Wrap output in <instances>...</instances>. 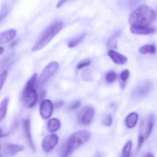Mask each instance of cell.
Returning a JSON list of instances; mask_svg holds the SVG:
<instances>
[{
  "label": "cell",
  "instance_id": "1",
  "mask_svg": "<svg viewBox=\"0 0 157 157\" xmlns=\"http://www.w3.org/2000/svg\"><path fill=\"white\" fill-rule=\"evenodd\" d=\"M155 12L148 6H141L133 10L129 16V22L131 26L147 27L153 21Z\"/></svg>",
  "mask_w": 157,
  "mask_h": 157
},
{
  "label": "cell",
  "instance_id": "2",
  "mask_svg": "<svg viewBox=\"0 0 157 157\" xmlns=\"http://www.w3.org/2000/svg\"><path fill=\"white\" fill-rule=\"evenodd\" d=\"M62 27L63 23L61 21H56L52 23L51 25H49L43 32L36 44L33 46V48H32V52H37V51L41 50L43 48L45 47L55 38V35L61 32Z\"/></svg>",
  "mask_w": 157,
  "mask_h": 157
},
{
  "label": "cell",
  "instance_id": "3",
  "mask_svg": "<svg viewBox=\"0 0 157 157\" xmlns=\"http://www.w3.org/2000/svg\"><path fill=\"white\" fill-rule=\"evenodd\" d=\"M90 136V133L86 130H80L71 134L67 141L64 157H67L81 146L85 144L89 140Z\"/></svg>",
  "mask_w": 157,
  "mask_h": 157
},
{
  "label": "cell",
  "instance_id": "4",
  "mask_svg": "<svg viewBox=\"0 0 157 157\" xmlns=\"http://www.w3.org/2000/svg\"><path fill=\"white\" fill-rule=\"evenodd\" d=\"M37 82V74H35L29 79L27 84H25L24 90L22 91L23 104L28 108H32L35 105L38 100V94H37L36 89H35V84Z\"/></svg>",
  "mask_w": 157,
  "mask_h": 157
},
{
  "label": "cell",
  "instance_id": "5",
  "mask_svg": "<svg viewBox=\"0 0 157 157\" xmlns=\"http://www.w3.org/2000/svg\"><path fill=\"white\" fill-rule=\"evenodd\" d=\"M58 67H59V64H58V63L55 62V61H52V62L49 63L47 66H45L44 70L42 71L41 74L40 75L39 78L37 79V83H38V85L41 86L45 84L55 75Z\"/></svg>",
  "mask_w": 157,
  "mask_h": 157
},
{
  "label": "cell",
  "instance_id": "6",
  "mask_svg": "<svg viewBox=\"0 0 157 157\" xmlns=\"http://www.w3.org/2000/svg\"><path fill=\"white\" fill-rule=\"evenodd\" d=\"M94 107L87 106L81 109L78 114V121L80 124L84 126L89 125L92 122L94 117Z\"/></svg>",
  "mask_w": 157,
  "mask_h": 157
},
{
  "label": "cell",
  "instance_id": "7",
  "mask_svg": "<svg viewBox=\"0 0 157 157\" xmlns=\"http://www.w3.org/2000/svg\"><path fill=\"white\" fill-rule=\"evenodd\" d=\"M155 123V117L153 114H150L144 121L141 125V131L140 136L143 137L144 140L150 136Z\"/></svg>",
  "mask_w": 157,
  "mask_h": 157
},
{
  "label": "cell",
  "instance_id": "8",
  "mask_svg": "<svg viewBox=\"0 0 157 157\" xmlns=\"http://www.w3.org/2000/svg\"><path fill=\"white\" fill-rule=\"evenodd\" d=\"M58 140H59V138H58V136L56 134L52 133V134L47 135L43 139L42 144H41L43 150L46 152V153H49L52 150H53V149L58 144Z\"/></svg>",
  "mask_w": 157,
  "mask_h": 157
},
{
  "label": "cell",
  "instance_id": "9",
  "mask_svg": "<svg viewBox=\"0 0 157 157\" xmlns=\"http://www.w3.org/2000/svg\"><path fill=\"white\" fill-rule=\"evenodd\" d=\"M150 83L148 81H145L138 84L132 93V97L133 98H140L147 95V94L150 91Z\"/></svg>",
  "mask_w": 157,
  "mask_h": 157
},
{
  "label": "cell",
  "instance_id": "10",
  "mask_svg": "<svg viewBox=\"0 0 157 157\" xmlns=\"http://www.w3.org/2000/svg\"><path fill=\"white\" fill-rule=\"evenodd\" d=\"M54 106L50 100H44L40 104V115L44 120L51 117L53 112Z\"/></svg>",
  "mask_w": 157,
  "mask_h": 157
},
{
  "label": "cell",
  "instance_id": "11",
  "mask_svg": "<svg viewBox=\"0 0 157 157\" xmlns=\"http://www.w3.org/2000/svg\"><path fill=\"white\" fill-rule=\"evenodd\" d=\"M22 129H23V132H24L25 138L28 144H29V146L31 147V149H32L33 151H35V144H34L33 143L32 133H31L30 120L26 119L22 121Z\"/></svg>",
  "mask_w": 157,
  "mask_h": 157
},
{
  "label": "cell",
  "instance_id": "12",
  "mask_svg": "<svg viewBox=\"0 0 157 157\" xmlns=\"http://www.w3.org/2000/svg\"><path fill=\"white\" fill-rule=\"evenodd\" d=\"M107 55L110 57V59L113 61V62H114L117 64H124L128 61L127 57L123 55L122 54L115 52L114 50H109L107 52Z\"/></svg>",
  "mask_w": 157,
  "mask_h": 157
},
{
  "label": "cell",
  "instance_id": "13",
  "mask_svg": "<svg viewBox=\"0 0 157 157\" xmlns=\"http://www.w3.org/2000/svg\"><path fill=\"white\" fill-rule=\"evenodd\" d=\"M156 32V29L153 27H137V26H131L130 32L134 35H150Z\"/></svg>",
  "mask_w": 157,
  "mask_h": 157
},
{
  "label": "cell",
  "instance_id": "14",
  "mask_svg": "<svg viewBox=\"0 0 157 157\" xmlns=\"http://www.w3.org/2000/svg\"><path fill=\"white\" fill-rule=\"evenodd\" d=\"M16 35V31L15 29H9L0 33V44H6L12 41Z\"/></svg>",
  "mask_w": 157,
  "mask_h": 157
},
{
  "label": "cell",
  "instance_id": "15",
  "mask_svg": "<svg viewBox=\"0 0 157 157\" xmlns=\"http://www.w3.org/2000/svg\"><path fill=\"white\" fill-rule=\"evenodd\" d=\"M138 119H139V116H138L137 113H136V112L130 113V114L126 117L125 120V124L126 126H127V128H133V127L136 125V124H137Z\"/></svg>",
  "mask_w": 157,
  "mask_h": 157
},
{
  "label": "cell",
  "instance_id": "16",
  "mask_svg": "<svg viewBox=\"0 0 157 157\" xmlns=\"http://www.w3.org/2000/svg\"><path fill=\"white\" fill-rule=\"evenodd\" d=\"M48 130L50 133H55L59 130L60 127H61V123L60 121L57 118H53V119L49 120L48 122Z\"/></svg>",
  "mask_w": 157,
  "mask_h": 157
},
{
  "label": "cell",
  "instance_id": "17",
  "mask_svg": "<svg viewBox=\"0 0 157 157\" xmlns=\"http://www.w3.org/2000/svg\"><path fill=\"white\" fill-rule=\"evenodd\" d=\"M24 150V147L21 145H17V144H9L6 147V150L7 153H9L10 156H14L18 152H21Z\"/></svg>",
  "mask_w": 157,
  "mask_h": 157
},
{
  "label": "cell",
  "instance_id": "18",
  "mask_svg": "<svg viewBox=\"0 0 157 157\" xmlns=\"http://www.w3.org/2000/svg\"><path fill=\"white\" fill-rule=\"evenodd\" d=\"M8 105H9V98H4L0 103V122L6 117Z\"/></svg>",
  "mask_w": 157,
  "mask_h": 157
},
{
  "label": "cell",
  "instance_id": "19",
  "mask_svg": "<svg viewBox=\"0 0 157 157\" xmlns=\"http://www.w3.org/2000/svg\"><path fill=\"white\" fill-rule=\"evenodd\" d=\"M139 52L143 55H147V54L153 55L156 52V46L154 44H145L140 48Z\"/></svg>",
  "mask_w": 157,
  "mask_h": 157
},
{
  "label": "cell",
  "instance_id": "20",
  "mask_svg": "<svg viewBox=\"0 0 157 157\" xmlns=\"http://www.w3.org/2000/svg\"><path fill=\"white\" fill-rule=\"evenodd\" d=\"M132 142L131 141H128L125 146L124 147L122 150V153H121V157H130V153H131L132 150Z\"/></svg>",
  "mask_w": 157,
  "mask_h": 157
},
{
  "label": "cell",
  "instance_id": "21",
  "mask_svg": "<svg viewBox=\"0 0 157 157\" xmlns=\"http://www.w3.org/2000/svg\"><path fill=\"white\" fill-rule=\"evenodd\" d=\"M84 36H85V34H83V35H80V36H78V37H77V38H74V39L71 40V41L68 42V47L71 48L76 47L77 45H78V44H79L80 43L83 41Z\"/></svg>",
  "mask_w": 157,
  "mask_h": 157
},
{
  "label": "cell",
  "instance_id": "22",
  "mask_svg": "<svg viewBox=\"0 0 157 157\" xmlns=\"http://www.w3.org/2000/svg\"><path fill=\"white\" fill-rule=\"evenodd\" d=\"M116 73H115L113 71H109L106 74V81H107V82L109 83V84H112V83L114 82L115 80H116Z\"/></svg>",
  "mask_w": 157,
  "mask_h": 157
},
{
  "label": "cell",
  "instance_id": "23",
  "mask_svg": "<svg viewBox=\"0 0 157 157\" xmlns=\"http://www.w3.org/2000/svg\"><path fill=\"white\" fill-rule=\"evenodd\" d=\"M7 76H8V70H5L4 71L2 72V73L0 74V91H1L3 85H4L5 82H6Z\"/></svg>",
  "mask_w": 157,
  "mask_h": 157
},
{
  "label": "cell",
  "instance_id": "24",
  "mask_svg": "<svg viewBox=\"0 0 157 157\" xmlns=\"http://www.w3.org/2000/svg\"><path fill=\"white\" fill-rule=\"evenodd\" d=\"M112 121H113L112 116L110 114H108L102 120V124L106 127H110L112 124Z\"/></svg>",
  "mask_w": 157,
  "mask_h": 157
},
{
  "label": "cell",
  "instance_id": "25",
  "mask_svg": "<svg viewBox=\"0 0 157 157\" xmlns=\"http://www.w3.org/2000/svg\"><path fill=\"white\" fill-rule=\"evenodd\" d=\"M117 35H115L113 36H112L110 39L107 41V46L110 48H117Z\"/></svg>",
  "mask_w": 157,
  "mask_h": 157
},
{
  "label": "cell",
  "instance_id": "26",
  "mask_svg": "<svg viewBox=\"0 0 157 157\" xmlns=\"http://www.w3.org/2000/svg\"><path fill=\"white\" fill-rule=\"evenodd\" d=\"M129 76H130V71H129V70H124L121 74V81H124V82H126L127 81V79L129 78Z\"/></svg>",
  "mask_w": 157,
  "mask_h": 157
},
{
  "label": "cell",
  "instance_id": "27",
  "mask_svg": "<svg viewBox=\"0 0 157 157\" xmlns=\"http://www.w3.org/2000/svg\"><path fill=\"white\" fill-rule=\"evenodd\" d=\"M90 60L86 59V60H84V61H81V62L78 64L77 67H78V69H82L84 68V67H87V66L90 65Z\"/></svg>",
  "mask_w": 157,
  "mask_h": 157
},
{
  "label": "cell",
  "instance_id": "28",
  "mask_svg": "<svg viewBox=\"0 0 157 157\" xmlns=\"http://www.w3.org/2000/svg\"><path fill=\"white\" fill-rule=\"evenodd\" d=\"M80 104H81L80 101H75V102L71 103V104L69 106V109L70 110H75V109H77L78 107H79Z\"/></svg>",
  "mask_w": 157,
  "mask_h": 157
},
{
  "label": "cell",
  "instance_id": "29",
  "mask_svg": "<svg viewBox=\"0 0 157 157\" xmlns=\"http://www.w3.org/2000/svg\"><path fill=\"white\" fill-rule=\"evenodd\" d=\"M68 1V0H59V1H58V2L57 3V6H56V7L58 8H61V6H63V5L64 4V3L65 2H67Z\"/></svg>",
  "mask_w": 157,
  "mask_h": 157
},
{
  "label": "cell",
  "instance_id": "30",
  "mask_svg": "<svg viewBox=\"0 0 157 157\" xmlns=\"http://www.w3.org/2000/svg\"><path fill=\"white\" fill-rule=\"evenodd\" d=\"M63 104H64V102H63L62 101H58V102L55 103V107H56L57 108H58V107H61Z\"/></svg>",
  "mask_w": 157,
  "mask_h": 157
},
{
  "label": "cell",
  "instance_id": "31",
  "mask_svg": "<svg viewBox=\"0 0 157 157\" xmlns=\"http://www.w3.org/2000/svg\"><path fill=\"white\" fill-rule=\"evenodd\" d=\"M144 157H154V156H153V153H147V154H146L145 156H144Z\"/></svg>",
  "mask_w": 157,
  "mask_h": 157
},
{
  "label": "cell",
  "instance_id": "32",
  "mask_svg": "<svg viewBox=\"0 0 157 157\" xmlns=\"http://www.w3.org/2000/svg\"><path fill=\"white\" fill-rule=\"evenodd\" d=\"M6 12H3V13H2L1 15H0V21H1L2 18H4V17L6 16Z\"/></svg>",
  "mask_w": 157,
  "mask_h": 157
},
{
  "label": "cell",
  "instance_id": "33",
  "mask_svg": "<svg viewBox=\"0 0 157 157\" xmlns=\"http://www.w3.org/2000/svg\"><path fill=\"white\" fill-rule=\"evenodd\" d=\"M3 52H4V48L0 46V55H2V54L3 53Z\"/></svg>",
  "mask_w": 157,
  "mask_h": 157
},
{
  "label": "cell",
  "instance_id": "34",
  "mask_svg": "<svg viewBox=\"0 0 157 157\" xmlns=\"http://www.w3.org/2000/svg\"><path fill=\"white\" fill-rule=\"evenodd\" d=\"M5 136V134H4V133H3L2 130L1 129H0V137H2V136Z\"/></svg>",
  "mask_w": 157,
  "mask_h": 157
},
{
  "label": "cell",
  "instance_id": "35",
  "mask_svg": "<svg viewBox=\"0 0 157 157\" xmlns=\"http://www.w3.org/2000/svg\"><path fill=\"white\" fill-rule=\"evenodd\" d=\"M96 157H101V156H100V155L99 154H98V155H97V156Z\"/></svg>",
  "mask_w": 157,
  "mask_h": 157
},
{
  "label": "cell",
  "instance_id": "36",
  "mask_svg": "<svg viewBox=\"0 0 157 157\" xmlns=\"http://www.w3.org/2000/svg\"><path fill=\"white\" fill-rule=\"evenodd\" d=\"M0 157H2V155H1V154H0Z\"/></svg>",
  "mask_w": 157,
  "mask_h": 157
},
{
  "label": "cell",
  "instance_id": "37",
  "mask_svg": "<svg viewBox=\"0 0 157 157\" xmlns=\"http://www.w3.org/2000/svg\"><path fill=\"white\" fill-rule=\"evenodd\" d=\"M63 157H64V156H63Z\"/></svg>",
  "mask_w": 157,
  "mask_h": 157
}]
</instances>
